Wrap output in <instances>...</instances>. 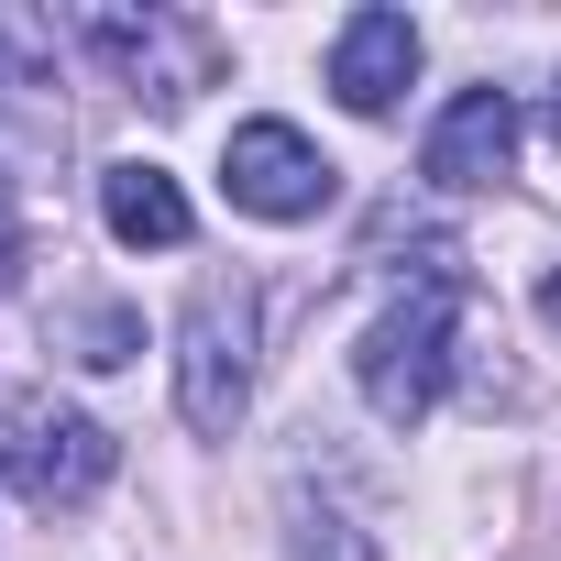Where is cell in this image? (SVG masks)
<instances>
[{
    "mask_svg": "<svg viewBox=\"0 0 561 561\" xmlns=\"http://www.w3.org/2000/svg\"><path fill=\"white\" fill-rule=\"evenodd\" d=\"M539 309H550V331H561V264H550V287H539Z\"/></svg>",
    "mask_w": 561,
    "mask_h": 561,
    "instance_id": "obj_13",
    "label": "cell"
},
{
    "mask_svg": "<svg viewBox=\"0 0 561 561\" xmlns=\"http://www.w3.org/2000/svg\"><path fill=\"white\" fill-rule=\"evenodd\" d=\"M451 320H462V264H451V253H430L419 287L364 320L353 386H364V408H375L386 430H419V419L440 408V386H451Z\"/></svg>",
    "mask_w": 561,
    "mask_h": 561,
    "instance_id": "obj_1",
    "label": "cell"
},
{
    "mask_svg": "<svg viewBox=\"0 0 561 561\" xmlns=\"http://www.w3.org/2000/svg\"><path fill=\"white\" fill-rule=\"evenodd\" d=\"M111 462H122V440L67 397H12L0 408V484L23 506H89L111 484Z\"/></svg>",
    "mask_w": 561,
    "mask_h": 561,
    "instance_id": "obj_2",
    "label": "cell"
},
{
    "mask_svg": "<svg viewBox=\"0 0 561 561\" xmlns=\"http://www.w3.org/2000/svg\"><path fill=\"white\" fill-rule=\"evenodd\" d=\"M78 45L133 89V100H154V111H187L198 89H209V67H220V45H209V23H176V12H122V0H89L78 12Z\"/></svg>",
    "mask_w": 561,
    "mask_h": 561,
    "instance_id": "obj_4",
    "label": "cell"
},
{
    "mask_svg": "<svg viewBox=\"0 0 561 561\" xmlns=\"http://www.w3.org/2000/svg\"><path fill=\"white\" fill-rule=\"evenodd\" d=\"M23 264H34V231H23V176L0 165V287H23Z\"/></svg>",
    "mask_w": 561,
    "mask_h": 561,
    "instance_id": "obj_12",
    "label": "cell"
},
{
    "mask_svg": "<svg viewBox=\"0 0 561 561\" xmlns=\"http://www.w3.org/2000/svg\"><path fill=\"white\" fill-rule=\"evenodd\" d=\"M287 561H375V528L353 506H309L298 495V528H287Z\"/></svg>",
    "mask_w": 561,
    "mask_h": 561,
    "instance_id": "obj_10",
    "label": "cell"
},
{
    "mask_svg": "<svg viewBox=\"0 0 561 561\" xmlns=\"http://www.w3.org/2000/svg\"><path fill=\"white\" fill-rule=\"evenodd\" d=\"M0 122L67 133V111H56V67H45V45H34L23 23H0Z\"/></svg>",
    "mask_w": 561,
    "mask_h": 561,
    "instance_id": "obj_9",
    "label": "cell"
},
{
    "mask_svg": "<svg viewBox=\"0 0 561 561\" xmlns=\"http://www.w3.org/2000/svg\"><path fill=\"white\" fill-rule=\"evenodd\" d=\"M67 342H78V364H100V375H111V364H133V353H144V320H133V309H78V320H67Z\"/></svg>",
    "mask_w": 561,
    "mask_h": 561,
    "instance_id": "obj_11",
    "label": "cell"
},
{
    "mask_svg": "<svg viewBox=\"0 0 561 561\" xmlns=\"http://www.w3.org/2000/svg\"><path fill=\"white\" fill-rule=\"evenodd\" d=\"M100 220H111V242H133V253H176V242H187V187H176L165 165L122 154V165H100Z\"/></svg>",
    "mask_w": 561,
    "mask_h": 561,
    "instance_id": "obj_8",
    "label": "cell"
},
{
    "mask_svg": "<svg viewBox=\"0 0 561 561\" xmlns=\"http://www.w3.org/2000/svg\"><path fill=\"white\" fill-rule=\"evenodd\" d=\"M408 78H419V23L408 12H353L342 34H331V100L342 111H364V122H386L397 100H408Z\"/></svg>",
    "mask_w": 561,
    "mask_h": 561,
    "instance_id": "obj_6",
    "label": "cell"
},
{
    "mask_svg": "<svg viewBox=\"0 0 561 561\" xmlns=\"http://www.w3.org/2000/svg\"><path fill=\"white\" fill-rule=\"evenodd\" d=\"M539 122H550V144H561V78H550V100H539Z\"/></svg>",
    "mask_w": 561,
    "mask_h": 561,
    "instance_id": "obj_14",
    "label": "cell"
},
{
    "mask_svg": "<svg viewBox=\"0 0 561 561\" xmlns=\"http://www.w3.org/2000/svg\"><path fill=\"white\" fill-rule=\"evenodd\" d=\"M506 165H517V100L506 89H462L430 122V144H419V176L430 187H495Z\"/></svg>",
    "mask_w": 561,
    "mask_h": 561,
    "instance_id": "obj_7",
    "label": "cell"
},
{
    "mask_svg": "<svg viewBox=\"0 0 561 561\" xmlns=\"http://www.w3.org/2000/svg\"><path fill=\"white\" fill-rule=\"evenodd\" d=\"M176 408L198 440H231L253 408V287H198L176 320Z\"/></svg>",
    "mask_w": 561,
    "mask_h": 561,
    "instance_id": "obj_3",
    "label": "cell"
},
{
    "mask_svg": "<svg viewBox=\"0 0 561 561\" xmlns=\"http://www.w3.org/2000/svg\"><path fill=\"white\" fill-rule=\"evenodd\" d=\"M220 187H231V209H253V220H320L331 187H342V165H331L298 122H231Z\"/></svg>",
    "mask_w": 561,
    "mask_h": 561,
    "instance_id": "obj_5",
    "label": "cell"
}]
</instances>
